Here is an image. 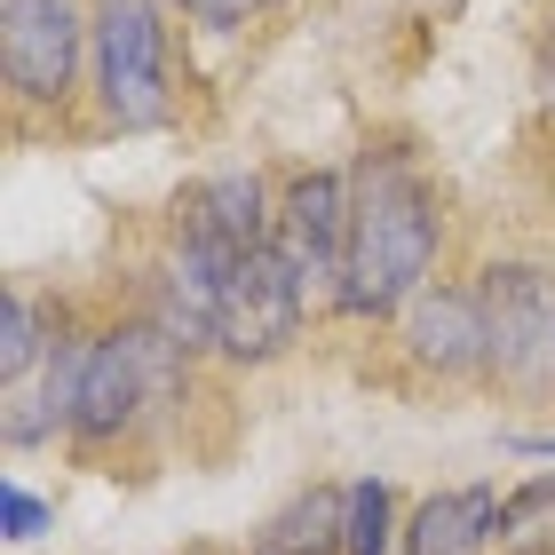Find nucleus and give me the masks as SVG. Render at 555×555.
<instances>
[{"label": "nucleus", "instance_id": "1", "mask_svg": "<svg viewBox=\"0 0 555 555\" xmlns=\"http://www.w3.org/2000/svg\"><path fill=\"white\" fill-rule=\"evenodd\" d=\"M444 255V198L413 167V151H373L349 175V262H341V318H405Z\"/></svg>", "mask_w": 555, "mask_h": 555}, {"label": "nucleus", "instance_id": "2", "mask_svg": "<svg viewBox=\"0 0 555 555\" xmlns=\"http://www.w3.org/2000/svg\"><path fill=\"white\" fill-rule=\"evenodd\" d=\"M183 358L191 349L167 334V325H104L88 341V365H80V413H72V437L80 444H119L128 428L159 421L175 397H183Z\"/></svg>", "mask_w": 555, "mask_h": 555}, {"label": "nucleus", "instance_id": "3", "mask_svg": "<svg viewBox=\"0 0 555 555\" xmlns=\"http://www.w3.org/2000/svg\"><path fill=\"white\" fill-rule=\"evenodd\" d=\"M95 112L119 135L167 128L175 80H167V16L159 0H95V64H88Z\"/></svg>", "mask_w": 555, "mask_h": 555}, {"label": "nucleus", "instance_id": "4", "mask_svg": "<svg viewBox=\"0 0 555 555\" xmlns=\"http://www.w3.org/2000/svg\"><path fill=\"white\" fill-rule=\"evenodd\" d=\"M95 64V9L80 0H0V80L16 104L64 112Z\"/></svg>", "mask_w": 555, "mask_h": 555}, {"label": "nucleus", "instance_id": "5", "mask_svg": "<svg viewBox=\"0 0 555 555\" xmlns=\"http://www.w3.org/2000/svg\"><path fill=\"white\" fill-rule=\"evenodd\" d=\"M301 310H310V286H301V270L278 255V238H270V246H255V255L222 278V294H215V349L231 365H270V358L294 349Z\"/></svg>", "mask_w": 555, "mask_h": 555}, {"label": "nucleus", "instance_id": "6", "mask_svg": "<svg viewBox=\"0 0 555 555\" xmlns=\"http://www.w3.org/2000/svg\"><path fill=\"white\" fill-rule=\"evenodd\" d=\"M278 255L301 270L310 301H341L349 262V175L334 167H294L278 191Z\"/></svg>", "mask_w": 555, "mask_h": 555}, {"label": "nucleus", "instance_id": "7", "mask_svg": "<svg viewBox=\"0 0 555 555\" xmlns=\"http://www.w3.org/2000/svg\"><path fill=\"white\" fill-rule=\"evenodd\" d=\"M476 301H485V382L524 389L547 341V310H555V278L540 262H485L476 270Z\"/></svg>", "mask_w": 555, "mask_h": 555}, {"label": "nucleus", "instance_id": "8", "mask_svg": "<svg viewBox=\"0 0 555 555\" xmlns=\"http://www.w3.org/2000/svg\"><path fill=\"white\" fill-rule=\"evenodd\" d=\"M175 215H183L175 246H191V255H207V262H222V270L278 238V198H270V175H255V167H231V175L191 183Z\"/></svg>", "mask_w": 555, "mask_h": 555}, {"label": "nucleus", "instance_id": "9", "mask_svg": "<svg viewBox=\"0 0 555 555\" xmlns=\"http://www.w3.org/2000/svg\"><path fill=\"white\" fill-rule=\"evenodd\" d=\"M397 341L437 382H476L485 373V301L476 286H421L397 318Z\"/></svg>", "mask_w": 555, "mask_h": 555}, {"label": "nucleus", "instance_id": "10", "mask_svg": "<svg viewBox=\"0 0 555 555\" xmlns=\"http://www.w3.org/2000/svg\"><path fill=\"white\" fill-rule=\"evenodd\" d=\"M88 341L95 334H64L33 373H24V382H0V437H9L16 452L24 444H48V437H64V428H72V413H80Z\"/></svg>", "mask_w": 555, "mask_h": 555}, {"label": "nucleus", "instance_id": "11", "mask_svg": "<svg viewBox=\"0 0 555 555\" xmlns=\"http://www.w3.org/2000/svg\"><path fill=\"white\" fill-rule=\"evenodd\" d=\"M492 540H500V492L492 485L428 492L405 524V555H485Z\"/></svg>", "mask_w": 555, "mask_h": 555}, {"label": "nucleus", "instance_id": "12", "mask_svg": "<svg viewBox=\"0 0 555 555\" xmlns=\"http://www.w3.org/2000/svg\"><path fill=\"white\" fill-rule=\"evenodd\" d=\"M349 547V492L341 485H301L278 508L246 555H341Z\"/></svg>", "mask_w": 555, "mask_h": 555}, {"label": "nucleus", "instance_id": "13", "mask_svg": "<svg viewBox=\"0 0 555 555\" xmlns=\"http://www.w3.org/2000/svg\"><path fill=\"white\" fill-rule=\"evenodd\" d=\"M64 334H72V325H64L56 301L9 286V301H0V382H24V373H33Z\"/></svg>", "mask_w": 555, "mask_h": 555}, {"label": "nucleus", "instance_id": "14", "mask_svg": "<svg viewBox=\"0 0 555 555\" xmlns=\"http://www.w3.org/2000/svg\"><path fill=\"white\" fill-rule=\"evenodd\" d=\"M397 547V500L382 476H358L349 485V547L341 555H389Z\"/></svg>", "mask_w": 555, "mask_h": 555}, {"label": "nucleus", "instance_id": "15", "mask_svg": "<svg viewBox=\"0 0 555 555\" xmlns=\"http://www.w3.org/2000/svg\"><path fill=\"white\" fill-rule=\"evenodd\" d=\"M0 516H9V540H40L48 524H56V508H48L40 492H24V485L0 492Z\"/></svg>", "mask_w": 555, "mask_h": 555}, {"label": "nucleus", "instance_id": "16", "mask_svg": "<svg viewBox=\"0 0 555 555\" xmlns=\"http://www.w3.org/2000/svg\"><path fill=\"white\" fill-rule=\"evenodd\" d=\"M191 24H215V33H231V24H255V16H270L278 0H175Z\"/></svg>", "mask_w": 555, "mask_h": 555}, {"label": "nucleus", "instance_id": "17", "mask_svg": "<svg viewBox=\"0 0 555 555\" xmlns=\"http://www.w3.org/2000/svg\"><path fill=\"white\" fill-rule=\"evenodd\" d=\"M532 397H555V310H547V341H540V365H532V382H524Z\"/></svg>", "mask_w": 555, "mask_h": 555}, {"label": "nucleus", "instance_id": "18", "mask_svg": "<svg viewBox=\"0 0 555 555\" xmlns=\"http://www.w3.org/2000/svg\"><path fill=\"white\" fill-rule=\"evenodd\" d=\"M532 80H540V95H547V104H555V33L540 40V56H532Z\"/></svg>", "mask_w": 555, "mask_h": 555}, {"label": "nucleus", "instance_id": "19", "mask_svg": "<svg viewBox=\"0 0 555 555\" xmlns=\"http://www.w3.org/2000/svg\"><path fill=\"white\" fill-rule=\"evenodd\" d=\"M508 452H524V461H555V437H524V428H516Z\"/></svg>", "mask_w": 555, "mask_h": 555}, {"label": "nucleus", "instance_id": "20", "mask_svg": "<svg viewBox=\"0 0 555 555\" xmlns=\"http://www.w3.org/2000/svg\"><path fill=\"white\" fill-rule=\"evenodd\" d=\"M547 33H555V16H547Z\"/></svg>", "mask_w": 555, "mask_h": 555}]
</instances>
